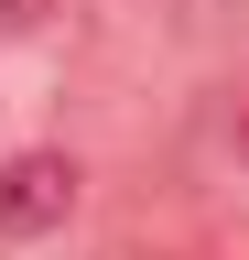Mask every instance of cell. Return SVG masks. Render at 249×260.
I'll list each match as a JSON object with an SVG mask.
<instances>
[{
    "label": "cell",
    "instance_id": "1",
    "mask_svg": "<svg viewBox=\"0 0 249 260\" xmlns=\"http://www.w3.org/2000/svg\"><path fill=\"white\" fill-rule=\"evenodd\" d=\"M76 195H87L76 152H11V162H0V239H44V228H65Z\"/></svg>",
    "mask_w": 249,
    "mask_h": 260
},
{
    "label": "cell",
    "instance_id": "2",
    "mask_svg": "<svg viewBox=\"0 0 249 260\" xmlns=\"http://www.w3.org/2000/svg\"><path fill=\"white\" fill-rule=\"evenodd\" d=\"M228 141H238V174H249V98H238V130H228Z\"/></svg>",
    "mask_w": 249,
    "mask_h": 260
}]
</instances>
